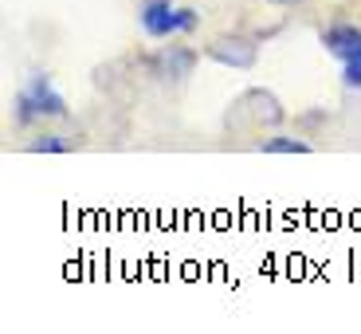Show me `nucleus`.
Masks as SVG:
<instances>
[{
    "label": "nucleus",
    "instance_id": "1",
    "mask_svg": "<svg viewBox=\"0 0 361 334\" xmlns=\"http://www.w3.org/2000/svg\"><path fill=\"white\" fill-rule=\"evenodd\" d=\"M67 114V99L59 95L47 75H27V83L16 95V118L20 122H39V118H63Z\"/></svg>",
    "mask_w": 361,
    "mask_h": 334
},
{
    "label": "nucleus",
    "instance_id": "2",
    "mask_svg": "<svg viewBox=\"0 0 361 334\" xmlns=\"http://www.w3.org/2000/svg\"><path fill=\"white\" fill-rule=\"evenodd\" d=\"M137 20H142L145 36H154V40H169V36H177V32H192V28H197V12L177 8L173 0H142Z\"/></svg>",
    "mask_w": 361,
    "mask_h": 334
},
{
    "label": "nucleus",
    "instance_id": "6",
    "mask_svg": "<svg viewBox=\"0 0 361 334\" xmlns=\"http://www.w3.org/2000/svg\"><path fill=\"white\" fill-rule=\"evenodd\" d=\"M342 83L345 87H361V47L350 59H342Z\"/></svg>",
    "mask_w": 361,
    "mask_h": 334
},
{
    "label": "nucleus",
    "instance_id": "7",
    "mask_svg": "<svg viewBox=\"0 0 361 334\" xmlns=\"http://www.w3.org/2000/svg\"><path fill=\"white\" fill-rule=\"evenodd\" d=\"M32 150H36V154H63L67 142H63V138H55V134H47V138H36Z\"/></svg>",
    "mask_w": 361,
    "mask_h": 334
},
{
    "label": "nucleus",
    "instance_id": "5",
    "mask_svg": "<svg viewBox=\"0 0 361 334\" xmlns=\"http://www.w3.org/2000/svg\"><path fill=\"white\" fill-rule=\"evenodd\" d=\"M263 154H310V145L302 138H271V142L259 145Z\"/></svg>",
    "mask_w": 361,
    "mask_h": 334
},
{
    "label": "nucleus",
    "instance_id": "3",
    "mask_svg": "<svg viewBox=\"0 0 361 334\" xmlns=\"http://www.w3.org/2000/svg\"><path fill=\"white\" fill-rule=\"evenodd\" d=\"M208 55L224 67H252L255 64V47L244 44V40H216L208 47Z\"/></svg>",
    "mask_w": 361,
    "mask_h": 334
},
{
    "label": "nucleus",
    "instance_id": "8",
    "mask_svg": "<svg viewBox=\"0 0 361 334\" xmlns=\"http://www.w3.org/2000/svg\"><path fill=\"white\" fill-rule=\"evenodd\" d=\"M271 4H298V0H271Z\"/></svg>",
    "mask_w": 361,
    "mask_h": 334
},
{
    "label": "nucleus",
    "instance_id": "4",
    "mask_svg": "<svg viewBox=\"0 0 361 334\" xmlns=\"http://www.w3.org/2000/svg\"><path fill=\"white\" fill-rule=\"evenodd\" d=\"M322 44H326V52H330V55H338V59H350V55L361 47V28L338 24V28H330V32L322 36Z\"/></svg>",
    "mask_w": 361,
    "mask_h": 334
}]
</instances>
